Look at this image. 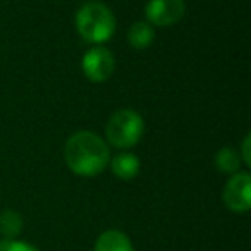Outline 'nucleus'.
I'll return each mask as SVG.
<instances>
[{
  "label": "nucleus",
  "instance_id": "obj_12",
  "mask_svg": "<svg viewBox=\"0 0 251 251\" xmlns=\"http://www.w3.org/2000/svg\"><path fill=\"white\" fill-rule=\"evenodd\" d=\"M0 251H38V250L26 243H21V241L2 239L0 241Z\"/></svg>",
  "mask_w": 251,
  "mask_h": 251
},
{
  "label": "nucleus",
  "instance_id": "obj_6",
  "mask_svg": "<svg viewBox=\"0 0 251 251\" xmlns=\"http://www.w3.org/2000/svg\"><path fill=\"white\" fill-rule=\"evenodd\" d=\"M148 25L167 28L179 23L186 14L184 0H150L145 9Z\"/></svg>",
  "mask_w": 251,
  "mask_h": 251
},
{
  "label": "nucleus",
  "instance_id": "obj_2",
  "mask_svg": "<svg viewBox=\"0 0 251 251\" xmlns=\"http://www.w3.org/2000/svg\"><path fill=\"white\" fill-rule=\"evenodd\" d=\"M76 28L84 42L101 45L114 35L115 18L105 4L88 2L76 12Z\"/></svg>",
  "mask_w": 251,
  "mask_h": 251
},
{
  "label": "nucleus",
  "instance_id": "obj_11",
  "mask_svg": "<svg viewBox=\"0 0 251 251\" xmlns=\"http://www.w3.org/2000/svg\"><path fill=\"white\" fill-rule=\"evenodd\" d=\"M23 230V217L14 210H5L0 213V234L5 239H14Z\"/></svg>",
  "mask_w": 251,
  "mask_h": 251
},
{
  "label": "nucleus",
  "instance_id": "obj_10",
  "mask_svg": "<svg viewBox=\"0 0 251 251\" xmlns=\"http://www.w3.org/2000/svg\"><path fill=\"white\" fill-rule=\"evenodd\" d=\"M215 165L220 172H224V174H236V172H239L241 155L237 153L232 147H224L217 151Z\"/></svg>",
  "mask_w": 251,
  "mask_h": 251
},
{
  "label": "nucleus",
  "instance_id": "obj_13",
  "mask_svg": "<svg viewBox=\"0 0 251 251\" xmlns=\"http://www.w3.org/2000/svg\"><path fill=\"white\" fill-rule=\"evenodd\" d=\"M250 150H251V136L250 134H246L243 140V147H241V153H243V157H241V160L244 162V165H248L250 167L251 165V155H250Z\"/></svg>",
  "mask_w": 251,
  "mask_h": 251
},
{
  "label": "nucleus",
  "instance_id": "obj_9",
  "mask_svg": "<svg viewBox=\"0 0 251 251\" xmlns=\"http://www.w3.org/2000/svg\"><path fill=\"white\" fill-rule=\"evenodd\" d=\"M153 38H155L153 28H151V25H148L145 21H136L129 28V31H127V42H129V45L133 49L138 50L150 47Z\"/></svg>",
  "mask_w": 251,
  "mask_h": 251
},
{
  "label": "nucleus",
  "instance_id": "obj_3",
  "mask_svg": "<svg viewBox=\"0 0 251 251\" xmlns=\"http://www.w3.org/2000/svg\"><path fill=\"white\" fill-rule=\"evenodd\" d=\"M107 140L115 148H131L141 140L145 133V122L138 112L121 108L110 115L105 127Z\"/></svg>",
  "mask_w": 251,
  "mask_h": 251
},
{
  "label": "nucleus",
  "instance_id": "obj_8",
  "mask_svg": "<svg viewBox=\"0 0 251 251\" xmlns=\"http://www.w3.org/2000/svg\"><path fill=\"white\" fill-rule=\"evenodd\" d=\"M95 251H134L129 237L121 230H105L95 244Z\"/></svg>",
  "mask_w": 251,
  "mask_h": 251
},
{
  "label": "nucleus",
  "instance_id": "obj_1",
  "mask_svg": "<svg viewBox=\"0 0 251 251\" xmlns=\"http://www.w3.org/2000/svg\"><path fill=\"white\" fill-rule=\"evenodd\" d=\"M66 164L74 174L93 177L110 162V151L103 140L91 131H79L67 140L64 148Z\"/></svg>",
  "mask_w": 251,
  "mask_h": 251
},
{
  "label": "nucleus",
  "instance_id": "obj_7",
  "mask_svg": "<svg viewBox=\"0 0 251 251\" xmlns=\"http://www.w3.org/2000/svg\"><path fill=\"white\" fill-rule=\"evenodd\" d=\"M108 164H110L115 177L122 179V181H131L140 172V158L129 151H122V153L115 155Z\"/></svg>",
  "mask_w": 251,
  "mask_h": 251
},
{
  "label": "nucleus",
  "instance_id": "obj_5",
  "mask_svg": "<svg viewBox=\"0 0 251 251\" xmlns=\"http://www.w3.org/2000/svg\"><path fill=\"white\" fill-rule=\"evenodd\" d=\"M81 67H83L84 76L90 81H93V83H103V81H107L114 74L115 59L110 53V50L98 45L84 53Z\"/></svg>",
  "mask_w": 251,
  "mask_h": 251
},
{
  "label": "nucleus",
  "instance_id": "obj_4",
  "mask_svg": "<svg viewBox=\"0 0 251 251\" xmlns=\"http://www.w3.org/2000/svg\"><path fill=\"white\" fill-rule=\"evenodd\" d=\"M222 200L229 210L244 213L251 206V177L248 172H236L227 181L222 193Z\"/></svg>",
  "mask_w": 251,
  "mask_h": 251
}]
</instances>
